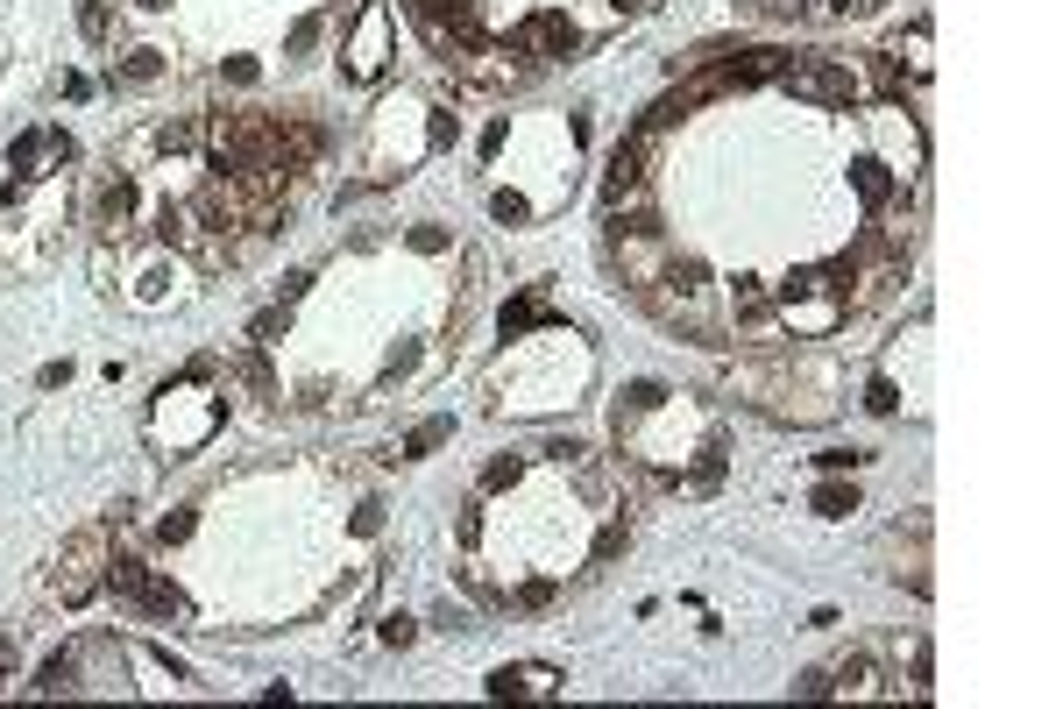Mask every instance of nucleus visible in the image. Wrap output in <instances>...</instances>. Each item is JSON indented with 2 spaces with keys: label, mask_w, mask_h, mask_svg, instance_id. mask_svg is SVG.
<instances>
[{
  "label": "nucleus",
  "mask_w": 1063,
  "mask_h": 709,
  "mask_svg": "<svg viewBox=\"0 0 1063 709\" xmlns=\"http://www.w3.org/2000/svg\"><path fill=\"white\" fill-rule=\"evenodd\" d=\"M780 86L801 93V100H830V107H851V100H858V78H851L837 57H787V64H780Z\"/></svg>",
  "instance_id": "nucleus-2"
},
{
  "label": "nucleus",
  "mask_w": 1063,
  "mask_h": 709,
  "mask_svg": "<svg viewBox=\"0 0 1063 709\" xmlns=\"http://www.w3.org/2000/svg\"><path fill=\"white\" fill-rule=\"evenodd\" d=\"M830 688H851V695H865V688H872V660H865V653H858V660H844V674H837Z\"/></svg>",
  "instance_id": "nucleus-13"
},
{
  "label": "nucleus",
  "mask_w": 1063,
  "mask_h": 709,
  "mask_svg": "<svg viewBox=\"0 0 1063 709\" xmlns=\"http://www.w3.org/2000/svg\"><path fill=\"white\" fill-rule=\"evenodd\" d=\"M815 511L844 518V511H858V490H851V483H823V490H815Z\"/></svg>",
  "instance_id": "nucleus-12"
},
{
  "label": "nucleus",
  "mask_w": 1063,
  "mask_h": 709,
  "mask_svg": "<svg viewBox=\"0 0 1063 709\" xmlns=\"http://www.w3.org/2000/svg\"><path fill=\"white\" fill-rule=\"evenodd\" d=\"M667 284H674L681 298H695V291H702V263H667Z\"/></svg>",
  "instance_id": "nucleus-15"
},
{
  "label": "nucleus",
  "mask_w": 1063,
  "mask_h": 709,
  "mask_svg": "<svg viewBox=\"0 0 1063 709\" xmlns=\"http://www.w3.org/2000/svg\"><path fill=\"white\" fill-rule=\"evenodd\" d=\"M624 398H631V412H652V405H660V398H667V390H660V383H631V390H624Z\"/></svg>",
  "instance_id": "nucleus-22"
},
{
  "label": "nucleus",
  "mask_w": 1063,
  "mask_h": 709,
  "mask_svg": "<svg viewBox=\"0 0 1063 709\" xmlns=\"http://www.w3.org/2000/svg\"><path fill=\"white\" fill-rule=\"evenodd\" d=\"M100 568H107V532H100V525L71 532V539H64V554L50 561V596H57L64 610L93 603V596H100Z\"/></svg>",
  "instance_id": "nucleus-1"
},
{
  "label": "nucleus",
  "mask_w": 1063,
  "mask_h": 709,
  "mask_svg": "<svg viewBox=\"0 0 1063 709\" xmlns=\"http://www.w3.org/2000/svg\"><path fill=\"white\" fill-rule=\"evenodd\" d=\"M163 71V50H128V78L142 86V78H156Z\"/></svg>",
  "instance_id": "nucleus-17"
},
{
  "label": "nucleus",
  "mask_w": 1063,
  "mask_h": 709,
  "mask_svg": "<svg viewBox=\"0 0 1063 709\" xmlns=\"http://www.w3.org/2000/svg\"><path fill=\"white\" fill-rule=\"evenodd\" d=\"M383 64V8H369L362 15V36H355V78H369Z\"/></svg>",
  "instance_id": "nucleus-7"
},
{
  "label": "nucleus",
  "mask_w": 1063,
  "mask_h": 709,
  "mask_svg": "<svg viewBox=\"0 0 1063 709\" xmlns=\"http://www.w3.org/2000/svg\"><path fill=\"white\" fill-rule=\"evenodd\" d=\"M865 405H872L879 419H886L893 405H901V390H893V376H872V390H865Z\"/></svg>",
  "instance_id": "nucleus-14"
},
{
  "label": "nucleus",
  "mask_w": 1063,
  "mask_h": 709,
  "mask_svg": "<svg viewBox=\"0 0 1063 709\" xmlns=\"http://www.w3.org/2000/svg\"><path fill=\"white\" fill-rule=\"evenodd\" d=\"M738 312H745V320H759V312H766V291H759L752 277H738Z\"/></svg>",
  "instance_id": "nucleus-19"
},
{
  "label": "nucleus",
  "mask_w": 1063,
  "mask_h": 709,
  "mask_svg": "<svg viewBox=\"0 0 1063 709\" xmlns=\"http://www.w3.org/2000/svg\"><path fill=\"white\" fill-rule=\"evenodd\" d=\"M489 206H497V220H525V199H518V192H497Z\"/></svg>",
  "instance_id": "nucleus-24"
},
{
  "label": "nucleus",
  "mask_w": 1063,
  "mask_h": 709,
  "mask_svg": "<svg viewBox=\"0 0 1063 709\" xmlns=\"http://www.w3.org/2000/svg\"><path fill=\"white\" fill-rule=\"evenodd\" d=\"M489 695L511 702V695H553V667H497L489 674Z\"/></svg>",
  "instance_id": "nucleus-4"
},
{
  "label": "nucleus",
  "mask_w": 1063,
  "mask_h": 709,
  "mask_svg": "<svg viewBox=\"0 0 1063 709\" xmlns=\"http://www.w3.org/2000/svg\"><path fill=\"white\" fill-rule=\"evenodd\" d=\"M241 383H249V390H263V398H270V362H263V355H241Z\"/></svg>",
  "instance_id": "nucleus-18"
},
{
  "label": "nucleus",
  "mask_w": 1063,
  "mask_h": 709,
  "mask_svg": "<svg viewBox=\"0 0 1063 709\" xmlns=\"http://www.w3.org/2000/svg\"><path fill=\"white\" fill-rule=\"evenodd\" d=\"M256 341H277L284 334V305H270V312H256V327H249Z\"/></svg>",
  "instance_id": "nucleus-21"
},
{
  "label": "nucleus",
  "mask_w": 1063,
  "mask_h": 709,
  "mask_svg": "<svg viewBox=\"0 0 1063 709\" xmlns=\"http://www.w3.org/2000/svg\"><path fill=\"white\" fill-rule=\"evenodd\" d=\"M128 213H135V185H128V178H114V185L100 192V220H107V227H121Z\"/></svg>",
  "instance_id": "nucleus-9"
},
{
  "label": "nucleus",
  "mask_w": 1063,
  "mask_h": 709,
  "mask_svg": "<svg viewBox=\"0 0 1063 709\" xmlns=\"http://www.w3.org/2000/svg\"><path fill=\"white\" fill-rule=\"evenodd\" d=\"M638 185H645V128H638L631 142H617V149H610V178H603V199L617 206V199H631Z\"/></svg>",
  "instance_id": "nucleus-3"
},
{
  "label": "nucleus",
  "mask_w": 1063,
  "mask_h": 709,
  "mask_svg": "<svg viewBox=\"0 0 1063 709\" xmlns=\"http://www.w3.org/2000/svg\"><path fill=\"white\" fill-rule=\"evenodd\" d=\"M185 532H192V518H185V511H171V518H163V525H156V539H163V546H178Z\"/></svg>",
  "instance_id": "nucleus-23"
},
{
  "label": "nucleus",
  "mask_w": 1063,
  "mask_h": 709,
  "mask_svg": "<svg viewBox=\"0 0 1063 709\" xmlns=\"http://www.w3.org/2000/svg\"><path fill=\"white\" fill-rule=\"evenodd\" d=\"M815 461H823V468H858L865 454H858V447H830V454H815Z\"/></svg>",
  "instance_id": "nucleus-25"
},
{
  "label": "nucleus",
  "mask_w": 1063,
  "mask_h": 709,
  "mask_svg": "<svg viewBox=\"0 0 1063 709\" xmlns=\"http://www.w3.org/2000/svg\"><path fill=\"white\" fill-rule=\"evenodd\" d=\"M617 8H624V15H631V8H645V0H617Z\"/></svg>",
  "instance_id": "nucleus-27"
},
{
  "label": "nucleus",
  "mask_w": 1063,
  "mask_h": 709,
  "mask_svg": "<svg viewBox=\"0 0 1063 709\" xmlns=\"http://www.w3.org/2000/svg\"><path fill=\"white\" fill-rule=\"evenodd\" d=\"M518 476H525V461H518V454H504V461H489V476H482V483H489V490H504V483H518Z\"/></svg>",
  "instance_id": "nucleus-16"
},
{
  "label": "nucleus",
  "mask_w": 1063,
  "mask_h": 709,
  "mask_svg": "<svg viewBox=\"0 0 1063 709\" xmlns=\"http://www.w3.org/2000/svg\"><path fill=\"white\" fill-rule=\"evenodd\" d=\"M71 674H78V660H71V653L43 660V674H36V695H64V688H71Z\"/></svg>",
  "instance_id": "nucleus-10"
},
{
  "label": "nucleus",
  "mask_w": 1063,
  "mask_h": 709,
  "mask_svg": "<svg viewBox=\"0 0 1063 709\" xmlns=\"http://www.w3.org/2000/svg\"><path fill=\"white\" fill-rule=\"evenodd\" d=\"M532 29H539V57H575L582 50V29L567 15H532Z\"/></svg>",
  "instance_id": "nucleus-5"
},
{
  "label": "nucleus",
  "mask_w": 1063,
  "mask_h": 709,
  "mask_svg": "<svg viewBox=\"0 0 1063 709\" xmlns=\"http://www.w3.org/2000/svg\"><path fill=\"white\" fill-rule=\"evenodd\" d=\"M525 327H553V312L539 305V284H532L525 298H511V305H504V334H525Z\"/></svg>",
  "instance_id": "nucleus-8"
},
{
  "label": "nucleus",
  "mask_w": 1063,
  "mask_h": 709,
  "mask_svg": "<svg viewBox=\"0 0 1063 709\" xmlns=\"http://www.w3.org/2000/svg\"><path fill=\"white\" fill-rule=\"evenodd\" d=\"M447 433H454V419H426V426H419L412 440H404V461H419V454H433V447H440Z\"/></svg>",
  "instance_id": "nucleus-11"
},
{
  "label": "nucleus",
  "mask_w": 1063,
  "mask_h": 709,
  "mask_svg": "<svg viewBox=\"0 0 1063 709\" xmlns=\"http://www.w3.org/2000/svg\"><path fill=\"white\" fill-rule=\"evenodd\" d=\"M8 667H15V653H8V639H0V674H8Z\"/></svg>",
  "instance_id": "nucleus-26"
},
{
  "label": "nucleus",
  "mask_w": 1063,
  "mask_h": 709,
  "mask_svg": "<svg viewBox=\"0 0 1063 709\" xmlns=\"http://www.w3.org/2000/svg\"><path fill=\"white\" fill-rule=\"evenodd\" d=\"M135 610H149V617H185V589L163 582V575H142V603H135Z\"/></svg>",
  "instance_id": "nucleus-6"
},
{
  "label": "nucleus",
  "mask_w": 1063,
  "mask_h": 709,
  "mask_svg": "<svg viewBox=\"0 0 1063 709\" xmlns=\"http://www.w3.org/2000/svg\"><path fill=\"white\" fill-rule=\"evenodd\" d=\"M78 29H86V36H93V43H100V36H107V8H100V0H86V8H78Z\"/></svg>",
  "instance_id": "nucleus-20"
}]
</instances>
